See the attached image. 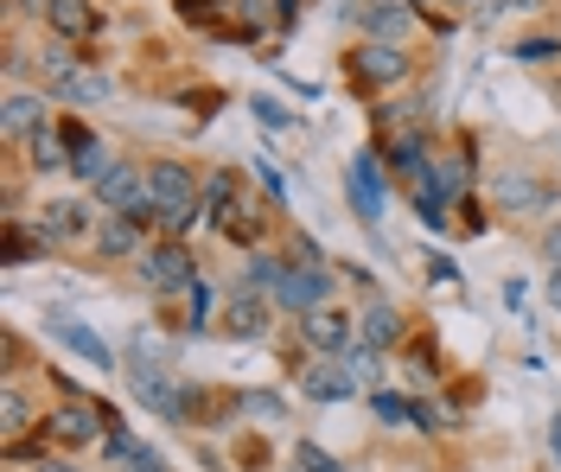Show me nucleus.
Listing matches in <instances>:
<instances>
[{
    "label": "nucleus",
    "instance_id": "nucleus-12",
    "mask_svg": "<svg viewBox=\"0 0 561 472\" xmlns=\"http://www.w3.org/2000/svg\"><path fill=\"white\" fill-rule=\"evenodd\" d=\"M65 147H70V173H77L83 185H96V180L108 173V166H115V160L103 153V141H96V135H90L83 122H65Z\"/></svg>",
    "mask_w": 561,
    "mask_h": 472
},
{
    "label": "nucleus",
    "instance_id": "nucleus-11",
    "mask_svg": "<svg viewBox=\"0 0 561 472\" xmlns=\"http://www.w3.org/2000/svg\"><path fill=\"white\" fill-rule=\"evenodd\" d=\"M90 211H96V205L51 198V205L38 211V237H45V243H77V237H90Z\"/></svg>",
    "mask_w": 561,
    "mask_h": 472
},
{
    "label": "nucleus",
    "instance_id": "nucleus-32",
    "mask_svg": "<svg viewBox=\"0 0 561 472\" xmlns=\"http://www.w3.org/2000/svg\"><path fill=\"white\" fill-rule=\"evenodd\" d=\"M249 115H255V122H262V128H294V115L280 110L275 96H249Z\"/></svg>",
    "mask_w": 561,
    "mask_h": 472
},
{
    "label": "nucleus",
    "instance_id": "nucleus-29",
    "mask_svg": "<svg viewBox=\"0 0 561 472\" xmlns=\"http://www.w3.org/2000/svg\"><path fill=\"white\" fill-rule=\"evenodd\" d=\"M243 415H255V422H280L287 402H280L275 390H243Z\"/></svg>",
    "mask_w": 561,
    "mask_h": 472
},
{
    "label": "nucleus",
    "instance_id": "nucleus-18",
    "mask_svg": "<svg viewBox=\"0 0 561 472\" xmlns=\"http://www.w3.org/2000/svg\"><path fill=\"white\" fill-rule=\"evenodd\" d=\"M140 230L135 218H96V255H108V262H122V255H147L140 250Z\"/></svg>",
    "mask_w": 561,
    "mask_h": 472
},
{
    "label": "nucleus",
    "instance_id": "nucleus-37",
    "mask_svg": "<svg viewBox=\"0 0 561 472\" xmlns=\"http://www.w3.org/2000/svg\"><path fill=\"white\" fill-rule=\"evenodd\" d=\"M517 58H561V38H529L517 45Z\"/></svg>",
    "mask_w": 561,
    "mask_h": 472
},
{
    "label": "nucleus",
    "instance_id": "nucleus-16",
    "mask_svg": "<svg viewBox=\"0 0 561 472\" xmlns=\"http://www.w3.org/2000/svg\"><path fill=\"white\" fill-rule=\"evenodd\" d=\"M357 338H364L370 352H389V345H402V313H396L389 300H370V307L357 313Z\"/></svg>",
    "mask_w": 561,
    "mask_h": 472
},
{
    "label": "nucleus",
    "instance_id": "nucleus-35",
    "mask_svg": "<svg viewBox=\"0 0 561 472\" xmlns=\"http://www.w3.org/2000/svg\"><path fill=\"white\" fill-rule=\"evenodd\" d=\"M427 281H434V288H447V281H459L454 255H427Z\"/></svg>",
    "mask_w": 561,
    "mask_h": 472
},
{
    "label": "nucleus",
    "instance_id": "nucleus-7",
    "mask_svg": "<svg viewBox=\"0 0 561 472\" xmlns=\"http://www.w3.org/2000/svg\"><path fill=\"white\" fill-rule=\"evenodd\" d=\"M325 293H332V275H325V268H287V275H280V288H275V307L307 320V313L325 307Z\"/></svg>",
    "mask_w": 561,
    "mask_h": 472
},
{
    "label": "nucleus",
    "instance_id": "nucleus-5",
    "mask_svg": "<svg viewBox=\"0 0 561 472\" xmlns=\"http://www.w3.org/2000/svg\"><path fill=\"white\" fill-rule=\"evenodd\" d=\"M415 13H421L415 0H364V7H357V26H364L370 45H409Z\"/></svg>",
    "mask_w": 561,
    "mask_h": 472
},
{
    "label": "nucleus",
    "instance_id": "nucleus-2",
    "mask_svg": "<svg viewBox=\"0 0 561 472\" xmlns=\"http://www.w3.org/2000/svg\"><path fill=\"white\" fill-rule=\"evenodd\" d=\"M351 83H357V90H396V83H409V51L364 38V45L351 51Z\"/></svg>",
    "mask_w": 561,
    "mask_h": 472
},
{
    "label": "nucleus",
    "instance_id": "nucleus-28",
    "mask_svg": "<svg viewBox=\"0 0 561 472\" xmlns=\"http://www.w3.org/2000/svg\"><path fill=\"white\" fill-rule=\"evenodd\" d=\"M370 408L383 415V428H402V422H415V402H402L396 390H377V396H370Z\"/></svg>",
    "mask_w": 561,
    "mask_h": 472
},
{
    "label": "nucleus",
    "instance_id": "nucleus-4",
    "mask_svg": "<svg viewBox=\"0 0 561 472\" xmlns=\"http://www.w3.org/2000/svg\"><path fill=\"white\" fill-rule=\"evenodd\" d=\"M140 198H147V173H140L135 160H115L103 180L90 185V205H96V211H108V218H128Z\"/></svg>",
    "mask_w": 561,
    "mask_h": 472
},
{
    "label": "nucleus",
    "instance_id": "nucleus-46",
    "mask_svg": "<svg viewBox=\"0 0 561 472\" xmlns=\"http://www.w3.org/2000/svg\"><path fill=\"white\" fill-rule=\"evenodd\" d=\"M415 7H421V0H415Z\"/></svg>",
    "mask_w": 561,
    "mask_h": 472
},
{
    "label": "nucleus",
    "instance_id": "nucleus-39",
    "mask_svg": "<svg viewBox=\"0 0 561 472\" xmlns=\"http://www.w3.org/2000/svg\"><path fill=\"white\" fill-rule=\"evenodd\" d=\"M237 13H243V33L255 38V26H262V13H268V0H237Z\"/></svg>",
    "mask_w": 561,
    "mask_h": 472
},
{
    "label": "nucleus",
    "instance_id": "nucleus-10",
    "mask_svg": "<svg viewBox=\"0 0 561 472\" xmlns=\"http://www.w3.org/2000/svg\"><path fill=\"white\" fill-rule=\"evenodd\" d=\"M300 396L307 402H357L364 383L351 377L345 364H300Z\"/></svg>",
    "mask_w": 561,
    "mask_h": 472
},
{
    "label": "nucleus",
    "instance_id": "nucleus-21",
    "mask_svg": "<svg viewBox=\"0 0 561 472\" xmlns=\"http://www.w3.org/2000/svg\"><path fill=\"white\" fill-rule=\"evenodd\" d=\"M45 250H51V243H45L38 230H26L20 218H7V243H0V262H7V268H26V262L45 255Z\"/></svg>",
    "mask_w": 561,
    "mask_h": 472
},
{
    "label": "nucleus",
    "instance_id": "nucleus-27",
    "mask_svg": "<svg viewBox=\"0 0 561 472\" xmlns=\"http://www.w3.org/2000/svg\"><path fill=\"white\" fill-rule=\"evenodd\" d=\"M294 467H300V472H351L345 460H332L319 440H300V447H294Z\"/></svg>",
    "mask_w": 561,
    "mask_h": 472
},
{
    "label": "nucleus",
    "instance_id": "nucleus-14",
    "mask_svg": "<svg viewBox=\"0 0 561 472\" xmlns=\"http://www.w3.org/2000/svg\"><path fill=\"white\" fill-rule=\"evenodd\" d=\"M0 128H7V141H33L38 128H45V96L13 90V96H7V110H0Z\"/></svg>",
    "mask_w": 561,
    "mask_h": 472
},
{
    "label": "nucleus",
    "instance_id": "nucleus-23",
    "mask_svg": "<svg viewBox=\"0 0 561 472\" xmlns=\"http://www.w3.org/2000/svg\"><path fill=\"white\" fill-rule=\"evenodd\" d=\"M33 166L38 173H70V147H65V135H51V128H38L33 141Z\"/></svg>",
    "mask_w": 561,
    "mask_h": 472
},
{
    "label": "nucleus",
    "instance_id": "nucleus-17",
    "mask_svg": "<svg viewBox=\"0 0 561 472\" xmlns=\"http://www.w3.org/2000/svg\"><path fill=\"white\" fill-rule=\"evenodd\" d=\"M268 332V300L262 293H237L224 307V338H262Z\"/></svg>",
    "mask_w": 561,
    "mask_h": 472
},
{
    "label": "nucleus",
    "instance_id": "nucleus-25",
    "mask_svg": "<svg viewBox=\"0 0 561 472\" xmlns=\"http://www.w3.org/2000/svg\"><path fill=\"white\" fill-rule=\"evenodd\" d=\"M427 185H434L440 198H459V192H466V160H434V166H427Z\"/></svg>",
    "mask_w": 561,
    "mask_h": 472
},
{
    "label": "nucleus",
    "instance_id": "nucleus-20",
    "mask_svg": "<svg viewBox=\"0 0 561 472\" xmlns=\"http://www.w3.org/2000/svg\"><path fill=\"white\" fill-rule=\"evenodd\" d=\"M280 275H287V262H280V255L249 250L243 275H237V293H275V288H280Z\"/></svg>",
    "mask_w": 561,
    "mask_h": 472
},
{
    "label": "nucleus",
    "instance_id": "nucleus-31",
    "mask_svg": "<svg viewBox=\"0 0 561 472\" xmlns=\"http://www.w3.org/2000/svg\"><path fill=\"white\" fill-rule=\"evenodd\" d=\"M415 211H421L427 230H440V223H447V198H440L434 185H415Z\"/></svg>",
    "mask_w": 561,
    "mask_h": 472
},
{
    "label": "nucleus",
    "instance_id": "nucleus-6",
    "mask_svg": "<svg viewBox=\"0 0 561 472\" xmlns=\"http://www.w3.org/2000/svg\"><path fill=\"white\" fill-rule=\"evenodd\" d=\"M491 198H497L504 211H549V205H556V185L524 173V166H504V173L491 180Z\"/></svg>",
    "mask_w": 561,
    "mask_h": 472
},
{
    "label": "nucleus",
    "instance_id": "nucleus-43",
    "mask_svg": "<svg viewBox=\"0 0 561 472\" xmlns=\"http://www.w3.org/2000/svg\"><path fill=\"white\" fill-rule=\"evenodd\" d=\"M549 307H556V313H561V268H556V275H549Z\"/></svg>",
    "mask_w": 561,
    "mask_h": 472
},
{
    "label": "nucleus",
    "instance_id": "nucleus-41",
    "mask_svg": "<svg viewBox=\"0 0 561 472\" xmlns=\"http://www.w3.org/2000/svg\"><path fill=\"white\" fill-rule=\"evenodd\" d=\"M128 467H135V472H167V460H160L153 447H140V453H135V460H128Z\"/></svg>",
    "mask_w": 561,
    "mask_h": 472
},
{
    "label": "nucleus",
    "instance_id": "nucleus-33",
    "mask_svg": "<svg viewBox=\"0 0 561 472\" xmlns=\"http://www.w3.org/2000/svg\"><path fill=\"white\" fill-rule=\"evenodd\" d=\"M415 428L440 435V428H447V408H440V402H415Z\"/></svg>",
    "mask_w": 561,
    "mask_h": 472
},
{
    "label": "nucleus",
    "instance_id": "nucleus-13",
    "mask_svg": "<svg viewBox=\"0 0 561 472\" xmlns=\"http://www.w3.org/2000/svg\"><path fill=\"white\" fill-rule=\"evenodd\" d=\"M45 26L65 38V45H83V38H96L103 13H96L90 0H51V20H45Z\"/></svg>",
    "mask_w": 561,
    "mask_h": 472
},
{
    "label": "nucleus",
    "instance_id": "nucleus-15",
    "mask_svg": "<svg viewBox=\"0 0 561 472\" xmlns=\"http://www.w3.org/2000/svg\"><path fill=\"white\" fill-rule=\"evenodd\" d=\"M108 71H90V65H77V71L65 77V83H51V96L58 103H77V110H96V103H108Z\"/></svg>",
    "mask_w": 561,
    "mask_h": 472
},
{
    "label": "nucleus",
    "instance_id": "nucleus-40",
    "mask_svg": "<svg viewBox=\"0 0 561 472\" xmlns=\"http://www.w3.org/2000/svg\"><path fill=\"white\" fill-rule=\"evenodd\" d=\"M20 20H51V0H7Z\"/></svg>",
    "mask_w": 561,
    "mask_h": 472
},
{
    "label": "nucleus",
    "instance_id": "nucleus-22",
    "mask_svg": "<svg viewBox=\"0 0 561 472\" xmlns=\"http://www.w3.org/2000/svg\"><path fill=\"white\" fill-rule=\"evenodd\" d=\"M33 422H38L33 396H26L20 383H7V390H0V428H7V440H20L26 428H33Z\"/></svg>",
    "mask_w": 561,
    "mask_h": 472
},
{
    "label": "nucleus",
    "instance_id": "nucleus-26",
    "mask_svg": "<svg viewBox=\"0 0 561 472\" xmlns=\"http://www.w3.org/2000/svg\"><path fill=\"white\" fill-rule=\"evenodd\" d=\"M210 326V281L198 275L192 288H185V332H205Z\"/></svg>",
    "mask_w": 561,
    "mask_h": 472
},
{
    "label": "nucleus",
    "instance_id": "nucleus-9",
    "mask_svg": "<svg viewBox=\"0 0 561 472\" xmlns=\"http://www.w3.org/2000/svg\"><path fill=\"white\" fill-rule=\"evenodd\" d=\"M345 192H351V205H357V218L377 230V223H383V173H377V153H357V160H351Z\"/></svg>",
    "mask_w": 561,
    "mask_h": 472
},
{
    "label": "nucleus",
    "instance_id": "nucleus-24",
    "mask_svg": "<svg viewBox=\"0 0 561 472\" xmlns=\"http://www.w3.org/2000/svg\"><path fill=\"white\" fill-rule=\"evenodd\" d=\"M339 364H345V370L357 377V383H383V352H370L364 338H357V345H351V352H345Z\"/></svg>",
    "mask_w": 561,
    "mask_h": 472
},
{
    "label": "nucleus",
    "instance_id": "nucleus-44",
    "mask_svg": "<svg viewBox=\"0 0 561 472\" xmlns=\"http://www.w3.org/2000/svg\"><path fill=\"white\" fill-rule=\"evenodd\" d=\"M205 7H217V0H179V13H205Z\"/></svg>",
    "mask_w": 561,
    "mask_h": 472
},
{
    "label": "nucleus",
    "instance_id": "nucleus-30",
    "mask_svg": "<svg viewBox=\"0 0 561 472\" xmlns=\"http://www.w3.org/2000/svg\"><path fill=\"white\" fill-rule=\"evenodd\" d=\"M224 237H230V243H255V237H262V218H255L249 205H237V211L224 218Z\"/></svg>",
    "mask_w": 561,
    "mask_h": 472
},
{
    "label": "nucleus",
    "instance_id": "nucleus-8",
    "mask_svg": "<svg viewBox=\"0 0 561 472\" xmlns=\"http://www.w3.org/2000/svg\"><path fill=\"white\" fill-rule=\"evenodd\" d=\"M300 332H307V345L325 352V358H345L351 345H357V320H351L345 307H319V313H307Z\"/></svg>",
    "mask_w": 561,
    "mask_h": 472
},
{
    "label": "nucleus",
    "instance_id": "nucleus-1",
    "mask_svg": "<svg viewBox=\"0 0 561 472\" xmlns=\"http://www.w3.org/2000/svg\"><path fill=\"white\" fill-rule=\"evenodd\" d=\"M45 435L58 440V447H90L96 435H122V415L103 408V402H70L58 415H45Z\"/></svg>",
    "mask_w": 561,
    "mask_h": 472
},
{
    "label": "nucleus",
    "instance_id": "nucleus-34",
    "mask_svg": "<svg viewBox=\"0 0 561 472\" xmlns=\"http://www.w3.org/2000/svg\"><path fill=\"white\" fill-rule=\"evenodd\" d=\"M249 166H255V180L268 185V198H287V180L275 173V160H249Z\"/></svg>",
    "mask_w": 561,
    "mask_h": 472
},
{
    "label": "nucleus",
    "instance_id": "nucleus-42",
    "mask_svg": "<svg viewBox=\"0 0 561 472\" xmlns=\"http://www.w3.org/2000/svg\"><path fill=\"white\" fill-rule=\"evenodd\" d=\"M33 472H83V467H77V460H65V453H45Z\"/></svg>",
    "mask_w": 561,
    "mask_h": 472
},
{
    "label": "nucleus",
    "instance_id": "nucleus-3",
    "mask_svg": "<svg viewBox=\"0 0 561 472\" xmlns=\"http://www.w3.org/2000/svg\"><path fill=\"white\" fill-rule=\"evenodd\" d=\"M140 281H147V293H179V288H192V281H198V275H192V250H185L179 237L153 243V250L140 255Z\"/></svg>",
    "mask_w": 561,
    "mask_h": 472
},
{
    "label": "nucleus",
    "instance_id": "nucleus-38",
    "mask_svg": "<svg viewBox=\"0 0 561 472\" xmlns=\"http://www.w3.org/2000/svg\"><path fill=\"white\" fill-rule=\"evenodd\" d=\"M542 262H549V268H561V218L542 230Z\"/></svg>",
    "mask_w": 561,
    "mask_h": 472
},
{
    "label": "nucleus",
    "instance_id": "nucleus-36",
    "mask_svg": "<svg viewBox=\"0 0 561 472\" xmlns=\"http://www.w3.org/2000/svg\"><path fill=\"white\" fill-rule=\"evenodd\" d=\"M135 453H140V447H135L128 435H108V447H103V460H108V467H122V460H135Z\"/></svg>",
    "mask_w": 561,
    "mask_h": 472
},
{
    "label": "nucleus",
    "instance_id": "nucleus-45",
    "mask_svg": "<svg viewBox=\"0 0 561 472\" xmlns=\"http://www.w3.org/2000/svg\"><path fill=\"white\" fill-rule=\"evenodd\" d=\"M549 447H556V460H561V415H556V428H549Z\"/></svg>",
    "mask_w": 561,
    "mask_h": 472
},
{
    "label": "nucleus",
    "instance_id": "nucleus-19",
    "mask_svg": "<svg viewBox=\"0 0 561 472\" xmlns=\"http://www.w3.org/2000/svg\"><path fill=\"white\" fill-rule=\"evenodd\" d=\"M45 326L58 332V338H65L70 352H77V358H90V364H96V370H115V358H108V345H103V338H96V332H90V326H77L70 313H51Z\"/></svg>",
    "mask_w": 561,
    "mask_h": 472
}]
</instances>
